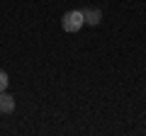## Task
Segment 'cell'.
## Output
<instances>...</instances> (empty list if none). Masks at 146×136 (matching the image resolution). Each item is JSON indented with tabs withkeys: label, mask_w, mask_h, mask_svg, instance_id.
<instances>
[{
	"label": "cell",
	"mask_w": 146,
	"mask_h": 136,
	"mask_svg": "<svg viewBox=\"0 0 146 136\" xmlns=\"http://www.w3.org/2000/svg\"><path fill=\"white\" fill-rule=\"evenodd\" d=\"M83 17H85V24H90V27H95V24L102 22V12H100L98 7H88V10H83Z\"/></svg>",
	"instance_id": "obj_2"
},
{
	"label": "cell",
	"mask_w": 146,
	"mask_h": 136,
	"mask_svg": "<svg viewBox=\"0 0 146 136\" xmlns=\"http://www.w3.org/2000/svg\"><path fill=\"white\" fill-rule=\"evenodd\" d=\"M0 112H5V114L15 112V97H12V95L0 92Z\"/></svg>",
	"instance_id": "obj_3"
},
{
	"label": "cell",
	"mask_w": 146,
	"mask_h": 136,
	"mask_svg": "<svg viewBox=\"0 0 146 136\" xmlns=\"http://www.w3.org/2000/svg\"><path fill=\"white\" fill-rule=\"evenodd\" d=\"M7 83H10V78H7V73L0 68V92H5V90H7Z\"/></svg>",
	"instance_id": "obj_4"
},
{
	"label": "cell",
	"mask_w": 146,
	"mask_h": 136,
	"mask_svg": "<svg viewBox=\"0 0 146 136\" xmlns=\"http://www.w3.org/2000/svg\"><path fill=\"white\" fill-rule=\"evenodd\" d=\"M83 24H85L83 10H68L66 15L61 17V27H63V32H68V34H76L78 29H83Z\"/></svg>",
	"instance_id": "obj_1"
}]
</instances>
